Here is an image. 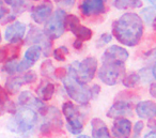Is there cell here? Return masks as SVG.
I'll use <instances>...</instances> for the list:
<instances>
[{
	"instance_id": "obj_1",
	"label": "cell",
	"mask_w": 156,
	"mask_h": 138,
	"mask_svg": "<svg viewBox=\"0 0 156 138\" xmlns=\"http://www.w3.org/2000/svg\"><path fill=\"white\" fill-rule=\"evenodd\" d=\"M112 34L125 46H136L143 35L142 18L137 13L127 12L115 20L112 24Z\"/></svg>"
},
{
	"instance_id": "obj_2",
	"label": "cell",
	"mask_w": 156,
	"mask_h": 138,
	"mask_svg": "<svg viewBox=\"0 0 156 138\" xmlns=\"http://www.w3.org/2000/svg\"><path fill=\"white\" fill-rule=\"evenodd\" d=\"M37 122V114L34 109L28 107H22L14 112L11 117L7 126L13 133L26 134L34 129Z\"/></svg>"
},
{
	"instance_id": "obj_3",
	"label": "cell",
	"mask_w": 156,
	"mask_h": 138,
	"mask_svg": "<svg viewBox=\"0 0 156 138\" xmlns=\"http://www.w3.org/2000/svg\"><path fill=\"white\" fill-rule=\"evenodd\" d=\"M98 62L94 57H88L83 61H74L69 64L67 75L75 78L79 82L87 85L95 76Z\"/></svg>"
},
{
	"instance_id": "obj_4",
	"label": "cell",
	"mask_w": 156,
	"mask_h": 138,
	"mask_svg": "<svg viewBox=\"0 0 156 138\" xmlns=\"http://www.w3.org/2000/svg\"><path fill=\"white\" fill-rule=\"evenodd\" d=\"M62 82L65 92L67 93L69 99H72L79 105H87L92 99L90 88L86 86V84L79 82L69 75L63 77Z\"/></svg>"
},
{
	"instance_id": "obj_5",
	"label": "cell",
	"mask_w": 156,
	"mask_h": 138,
	"mask_svg": "<svg viewBox=\"0 0 156 138\" xmlns=\"http://www.w3.org/2000/svg\"><path fill=\"white\" fill-rule=\"evenodd\" d=\"M98 78L107 86H115L119 82H122L125 75V67L121 62H110L105 61L98 69Z\"/></svg>"
},
{
	"instance_id": "obj_6",
	"label": "cell",
	"mask_w": 156,
	"mask_h": 138,
	"mask_svg": "<svg viewBox=\"0 0 156 138\" xmlns=\"http://www.w3.org/2000/svg\"><path fill=\"white\" fill-rule=\"evenodd\" d=\"M66 28V13L63 9H57L55 13L45 22L44 33L50 40H56L62 37Z\"/></svg>"
},
{
	"instance_id": "obj_7",
	"label": "cell",
	"mask_w": 156,
	"mask_h": 138,
	"mask_svg": "<svg viewBox=\"0 0 156 138\" xmlns=\"http://www.w3.org/2000/svg\"><path fill=\"white\" fill-rule=\"evenodd\" d=\"M26 43L32 44V45H40L42 48V54L45 57H48L50 55L52 46L51 40L44 33V31H42L37 27H30V30L26 38Z\"/></svg>"
},
{
	"instance_id": "obj_8",
	"label": "cell",
	"mask_w": 156,
	"mask_h": 138,
	"mask_svg": "<svg viewBox=\"0 0 156 138\" xmlns=\"http://www.w3.org/2000/svg\"><path fill=\"white\" fill-rule=\"evenodd\" d=\"M66 26L71 30V32L76 37V39L80 40L81 42L89 41L91 40L93 32L90 28L83 26L80 24L79 17L74 14H69L66 15Z\"/></svg>"
},
{
	"instance_id": "obj_9",
	"label": "cell",
	"mask_w": 156,
	"mask_h": 138,
	"mask_svg": "<svg viewBox=\"0 0 156 138\" xmlns=\"http://www.w3.org/2000/svg\"><path fill=\"white\" fill-rule=\"evenodd\" d=\"M37 73L33 71H28L20 76H13L10 77L5 82V89L9 93L14 94L20 89V87L26 84H32L37 80Z\"/></svg>"
},
{
	"instance_id": "obj_10",
	"label": "cell",
	"mask_w": 156,
	"mask_h": 138,
	"mask_svg": "<svg viewBox=\"0 0 156 138\" xmlns=\"http://www.w3.org/2000/svg\"><path fill=\"white\" fill-rule=\"evenodd\" d=\"M79 11L86 17L104 14L106 12L105 0H83L79 5Z\"/></svg>"
},
{
	"instance_id": "obj_11",
	"label": "cell",
	"mask_w": 156,
	"mask_h": 138,
	"mask_svg": "<svg viewBox=\"0 0 156 138\" xmlns=\"http://www.w3.org/2000/svg\"><path fill=\"white\" fill-rule=\"evenodd\" d=\"M54 11V5L49 0H45L40 5H35L31 10V18L34 20L37 24H44Z\"/></svg>"
},
{
	"instance_id": "obj_12",
	"label": "cell",
	"mask_w": 156,
	"mask_h": 138,
	"mask_svg": "<svg viewBox=\"0 0 156 138\" xmlns=\"http://www.w3.org/2000/svg\"><path fill=\"white\" fill-rule=\"evenodd\" d=\"M18 103L22 107L31 108V109L37 110L41 114H43L47 108L45 104L43 103V101L34 96L30 91H23L18 96Z\"/></svg>"
},
{
	"instance_id": "obj_13",
	"label": "cell",
	"mask_w": 156,
	"mask_h": 138,
	"mask_svg": "<svg viewBox=\"0 0 156 138\" xmlns=\"http://www.w3.org/2000/svg\"><path fill=\"white\" fill-rule=\"evenodd\" d=\"M128 57H129V54L125 48L119 45H112L104 52L102 56V61L103 62L110 61V62L124 63L128 59Z\"/></svg>"
},
{
	"instance_id": "obj_14",
	"label": "cell",
	"mask_w": 156,
	"mask_h": 138,
	"mask_svg": "<svg viewBox=\"0 0 156 138\" xmlns=\"http://www.w3.org/2000/svg\"><path fill=\"white\" fill-rule=\"evenodd\" d=\"M25 34H26V25L20 22H14L5 29V38L11 44H17L24 39Z\"/></svg>"
},
{
	"instance_id": "obj_15",
	"label": "cell",
	"mask_w": 156,
	"mask_h": 138,
	"mask_svg": "<svg viewBox=\"0 0 156 138\" xmlns=\"http://www.w3.org/2000/svg\"><path fill=\"white\" fill-rule=\"evenodd\" d=\"M133 114V104L128 101H117L107 112V117L112 119L122 118V117H128Z\"/></svg>"
},
{
	"instance_id": "obj_16",
	"label": "cell",
	"mask_w": 156,
	"mask_h": 138,
	"mask_svg": "<svg viewBox=\"0 0 156 138\" xmlns=\"http://www.w3.org/2000/svg\"><path fill=\"white\" fill-rule=\"evenodd\" d=\"M111 132L115 138H128L132 134V122L125 117L115 119Z\"/></svg>"
},
{
	"instance_id": "obj_17",
	"label": "cell",
	"mask_w": 156,
	"mask_h": 138,
	"mask_svg": "<svg viewBox=\"0 0 156 138\" xmlns=\"http://www.w3.org/2000/svg\"><path fill=\"white\" fill-rule=\"evenodd\" d=\"M136 114L140 119L151 120L156 117V104L153 101H141L136 105Z\"/></svg>"
},
{
	"instance_id": "obj_18",
	"label": "cell",
	"mask_w": 156,
	"mask_h": 138,
	"mask_svg": "<svg viewBox=\"0 0 156 138\" xmlns=\"http://www.w3.org/2000/svg\"><path fill=\"white\" fill-rule=\"evenodd\" d=\"M91 126H92V138H112L107 125L101 119L98 118L93 119L91 121Z\"/></svg>"
},
{
	"instance_id": "obj_19",
	"label": "cell",
	"mask_w": 156,
	"mask_h": 138,
	"mask_svg": "<svg viewBox=\"0 0 156 138\" xmlns=\"http://www.w3.org/2000/svg\"><path fill=\"white\" fill-rule=\"evenodd\" d=\"M5 111L8 112H15L16 108L12 102H10L8 91L5 90L2 87L0 86V116Z\"/></svg>"
},
{
	"instance_id": "obj_20",
	"label": "cell",
	"mask_w": 156,
	"mask_h": 138,
	"mask_svg": "<svg viewBox=\"0 0 156 138\" xmlns=\"http://www.w3.org/2000/svg\"><path fill=\"white\" fill-rule=\"evenodd\" d=\"M37 93L42 101H49L54 96L55 93V85L51 82H44L37 89Z\"/></svg>"
},
{
	"instance_id": "obj_21",
	"label": "cell",
	"mask_w": 156,
	"mask_h": 138,
	"mask_svg": "<svg viewBox=\"0 0 156 138\" xmlns=\"http://www.w3.org/2000/svg\"><path fill=\"white\" fill-rule=\"evenodd\" d=\"M62 112L63 116L65 117L66 121H71L74 119L81 118L80 117V111L78 109V107L72 102H65L62 105Z\"/></svg>"
},
{
	"instance_id": "obj_22",
	"label": "cell",
	"mask_w": 156,
	"mask_h": 138,
	"mask_svg": "<svg viewBox=\"0 0 156 138\" xmlns=\"http://www.w3.org/2000/svg\"><path fill=\"white\" fill-rule=\"evenodd\" d=\"M18 50L20 47L16 46H5V47L0 48V63H2L5 60H13L16 59L18 56Z\"/></svg>"
},
{
	"instance_id": "obj_23",
	"label": "cell",
	"mask_w": 156,
	"mask_h": 138,
	"mask_svg": "<svg viewBox=\"0 0 156 138\" xmlns=\"http://www.w3.org/2000/svg\"><path fill=\"white\" fill-rule=\"evenodd\" d=\"M113 5L118 10L138 9L142 7L141 0H113Z\"/></svg>"
},
{
	"instance_id": "obj_24",
	"label": "cell",
	"mask_w": 156,
	"mask_h": 138,
	"mask_svg": "<svg viewBox=\"0 0 156 138\" xmlns=\"http://www.w3.org/2000/svg\"><path fill=\"white\" fill-rule=\"evenodd\" d=\"M41 55H42L41 46H40V45H32L26 50L24 59L26 61H28L30 64L33 65L40 59Z\"/></svg>"
},
{
	"instance_id": "obj_25",
	"label": "cell",
	"mask_w": 156,
	"mask_h": 138,
	"mask_svg": "<svg viewBox=\"0 0 156 138\" xmlns=\"http://www.w3.org/2000/svg\"><path fill=\"white\" fill-rule=\"evenodd\" d=\"M140 75L136 72H132V73L124 75L123 79H122V84L127 88H134L140 82Z\"/></svg>"
},
{
	"instance_id": "obj_26",
	"label": "cell",
	"mask_w": 156,
	"mask_h": 138,
	"mask_svg": "<svg viewBox=\"0 0 156 138\" xmlns=\"http://www.w3.org/2000/svg\"><path fill=\"white\" fill-rule=\"evenodd\" d=\"M66 127L69 133L78 135V134H80L83 129V120H81V118H78V119H74V120H71V121H66Z\"/></svg>"
},
{
	"instance_id": "obj_27",
	"label": "cell",
	"mask_w": 156,
	"mask_h": 138,
	"mask_svg": "<svg viewBox=\"0 0 156 138\" xmlns=\"http://www.w3.org/2000/svg\"><path fill=\"white\" fill-rule=\"evenodd\" d=\"M5 5H10L13 9L14 14L22 13L27 8V0H3Z\"/></svg>"
},
{
	"instance_id": "obj_28",
	"label": "cell",
	"mask_w": 156,
	"mask_h": 138,
	"mask_svg": "<svg viewBox=\"0 0 156 138\" xmlns=\"http://www.w3.org/2000/svg\"><path fill=\"white\" fill-rule=\"evenodd\" d=\"M141 16H142L143 20H144L147 24H152L153 20L156 17V7H147L144 8L142 11L140 12Z\"/></svg>"
},
{
	"instance_id": "obj_29",
	"label": "cell",
	"mask_w": 156,
	"mask_h": 138,
	"mask_svg": "<svg viewBox=\"0 0 156 138\" xmlns=\"http://www.w3.org/2000/svg\"><path fill=\"white\" fill-rule=\"evenodd\" d=\"M55 67L52 65L51 61L50 60H45L41 65V73L43 76L46 77H50V78H55Z\"/></svg>"
},
{
	"instance_id": "obj_30",
	"label": "cell",
	"mask_w": 156,
	"mask_h": 138,
	"mask_svg": "<svg viewBox=\"0 0 156 138\" xmlns=\"http://www.w3.org/2000/svg\"><path fill=\"white\" fill-rule=\"evenodd\" d=\"M69 54V49H67L65 46H61V47H58L52 52V55H54L55 59L58 61H65V56Z\"/></svg>"
},
{
	"instance_id": "obj_31",
	"label": "cell",
	"mask_w": 156,
	"mask_h": 138,
	"mask_svg": "<svg viewBox=\"0 0 156 138\" xmlns=\"http://www.w3.org/2000/svg\"><path fill=\"white\" fill-rule=\"evenodd\" d=\"M144 61L149 65H155L156 64V47L150 49L144 54Z\"/></svg>"
},
{
	"instance_id": "obj_32",
	"label": "cell",
	"mask_w": 156,
	"mask_h": 138,
	"mask_svg": "<svg viewBox=\"0 0 156 138\" xmlns=\"http://www.w3.org/2000/svg\"><path fill=\"white\" fill-rule=\"evenodd\" d=\"M17 61L16 59H13V60H9L5 65V71L7 72L8 74L10 75H13V74H16L17 73Z\"/></svg>"
},
{
	"instance_id": "obj_33",
	"label": "cell",
	"mask_w": 156,
	"mask_h": 138,
	"mask_svg": "<svg viewBox=\"0 0 156 138\" xmlns=\"http://www.w3.org/2000/svg\"><path fill=\"white\" fill-rule=\"evenodd\" d=\"M112 40V35L110 33H103L98 40L96 41V47H104L105 45H107L108 43H110Z\"/></svg>"
},
{
	"instance_id": "obj_34",
	"label": "cell",
	"mask_w": 156,
	"mask_h": 138,
	"mask_svg": "<svg viewBox=\"0 0 156 138\" xmlns=\"http://www.w3.org/2000/svg\"><path fill=\"white\" fill-rule=\"evenodd\" d=\"M76 0H56V3L63 9H69L75 5Z\"/></svg>"
},
{
	"instance_id": "obj_35",
	"label": "cell",
	"mask_w": 156,
	"mask_h": 138,
	"mask_svg": "<svg viewBox=\"0 0 156 138\" xmlns=\"http://www.w3.org/2000/svg\"><path fill=\"white\" fill-rule=\"evenodd\" d=\"M143 126H144V124H143L142 121H138V122L135 123L134 127H133V132H134L135 137H138V136L140 135V133L143 129Z\"/></svg>"
},
{
	"instance_id": "obj_36",
	"label": "cell",
	"mask_w": 156,
	"mask_h": 138,
	"mask_svg": "<svg viewBox=\"0 0 156 138\" xmlns=\"http://www.w3.org/2000/svg\"><path fill=\"white\" fill-rule=\"evenodd\" d=\"M9 14V9L5 5V1L0 0V20H2Z\"/></svg>"
},
{
	"instance_id": "obj_37",
	"label": "cell",
	"mask_w": 156,
	"mask_h": 138,
	"mask_svg": "<svg viewBox=\"0 0 156 138\" xmlns=\"http://www.w3.org/2000/svg\"><path fill=\"white\" fill-rule=\"evenodd\" d=\"M90 91H91V97L92 99H95V97L98 96L101 91V87L98 85H93V86L90 88Z\"/></svg>"
},
{
	"instance_id": "obj_38",
	"label": "cell",
	"mask_w": 156,
	"mask_h": 138,
	"mask_svg": "<svg viewBox=\"0 0 156 138\" xmlns=\"http://www.w3.org/2000/svg\"><path fill=\"white\" fill-rule=\"evenodd\" d=\"M150 93H151L152 96L156 99V82L151 84V86H150Z\"/></svg>"
},
{
	"instance_id": "obj_39",
	"label": "cell",
	"mask_w": 156,
	"mask_h": 138,
	"mask_svg": "<svg viewBox=\"0 0 156 138\" xmlns=\"http://www.w3.org/2000/svg\"><path fill=\"white\" fill-rule=\"evenodd\" d=\"M73 46H74V48H75V49H80V48L83 47V42H81L80 40L76 39L75 41H74V43H73Z\"/></svg>"
},
{
	"instance_id": "obj_40",
	"label": "cell",
	"mask_w": 156,
	"mask_h": 138,
	"mask_svg": "<svg viewBox=\"0 0 156 138\" xmlns=\"http://www.w3.org/2000/svg\"><path fill=\"white\" fill-rule=\"evenodd\" d=\"M143 138H156V131H153V129H152L151 132L145 134Z\"/></svg>"
},
{
	"instance_id": "obj_41",
	"label": "cell",
	"mask_w": 156,
	"mask_h": 138,
	"mask_svg": "<svg viewBox=\"0 0 156 138\" xmlns=\"http://www.w3.org/2000/svg\"><path fill=\"white\" fill-rule=\"evenodd\" d=\"M149 126H150V129H152L153 131H156V120L151 119L149 122Z\"/></svg>"
},
{
	"instance_id": "obj_42",
	"label": "cell",
	"mask_w": 156,
	"mask_h": 138,
	"mask_svg": "<svg viewBox=\"0 0 156 138\" xmlns=\"http://www.w3.org/2000/svg\"><path fill=\"white\" fill-rule=\"evenodd\" d=\"M152 74H153V77L156 79V64L153 67V69H152Z\"/></svg>"
},
{
	"instance_id": "obj_43",
	"label": "cell",
	"mask_w": 156,
	"mask_h": 138,
	"mask_svg": "<svg viewBox=\"0 0 156 138\" xmlns=\"http://www.w3.org/2000/svg\"><path fill=\"white\" fill-rule=\"evenodd\" d=\"M152 25H153V28H154V30L156 31V17L153 20V22H152Z\"/></svg>"
},
{
	"instance_id": "obj_44",
	"label": "cell",
	"mask_w": 156,
	"mask_h": 138,
	"mask_svg": "<svg viewBox=\"0 0 156 138\" xmlns=\"http://www.w3.org/2000/svg\"><path fill=\"white\" fill-rule=\"evenodd\" d=\"M77 138H91V137H89V136H87V135H79Z\"/></svg>"
},
{
	"instance_id": "obj_45",
	"label": "cell",
	"mask_w": 156,
	"mask_h": 138,
	"mask_svg": "<svg viewBox=\"0 0 156 138\" xmlns=\"http://www.w3.org/2000/svg\"><path fill=\"white\" fill-rule=\"evenodd\" d=\"M149 1L152 3V5H155V7H156V0H149Z\"/></svg>"
},
{
	"instance_id": "obj_46",
	"label": "cell",
	"mask_w": 156,
	"mask_h": 138,
	"mask_svg": "<svg viewBox=\"0 0 156 138\" xmlns=\"http://www.w3.org/2000/svg\"><path fill=\"white\" fill-rule=\"evenodd\" d=\"M0 42H1V34H0Z\"/></svg>"
},
{
	"instance_id": "obj_47",
	"label": "cell",
	"mask_w": 156,
	"mask_h": 138,
	"mask_svg": "<svg viewBox=\"0 0 156 138\" xmlns=\"http://www.w3.org/2000/svg\"><path fill=\"white\" fill-rule=\"evenodd\" d=\"M33 1H40V0H33Z\"/></svg>"
}]
</instances>
